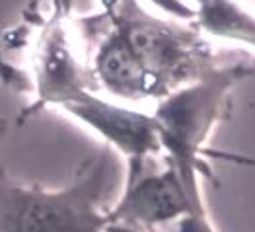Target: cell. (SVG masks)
Returning <instances> with one entry per match:
<instances>
[{
	"instance_id": "obj_12",
	"label": "cell",
	"mask_w": 255,
	"mask_h": 232,
	"mask_svg": "<svg viewBox=\"0 0 255 232\" xmlns=\"http://www.w3.org/2000/svg\"><path fill=\"white\" fill-rule=\"evenodd\" d=\"M4 131H6V129H4V123L0 121V137H2V133H4Z\"/></svg>"
},
{
	"instance_id": "obj_7",
	"label": "cell",
	"mask_w": 255,
	"mask_h": 232,
	"mask_svg": "<svg viewBox=\"0 0 255 232\" xmlns=\"http://www.w3.org/2000/svg\"><path fill=\"white\" fill-rule=\"evenodd\" d=\"M193 23L203 33L255 49V10L242 0H197Z\"/></svg>"
},
{
	"instance_id": "obj_4",
	"label": "cell",
	"mask_w": 255,
	"mask_h": 232,
	"mask_svg": "<svg viewBox=\"0 0 255 232\" xmlns=\"http://www.w3.org/2000/svg\"><path fill=\"white\" fill-rule=\"evenodd\" d=\"M21 41L27 47L21 78L23 88L33 94V102L21 111L20 121L47 107L66 113L100 86L92 66L80 61L70 37V0H49L45 12L27 20Z\"/></svg>"
},
{
	"instance_id": "obj_9",
	"label": "cell",
	"mask_w": 255,
	"mask_h": 232,
	"mask_svg": "<svg viewBox=\"0 0 255 232\" xmlns=\"http://www.w3.org/2000/svg\"><path fill=\"white\" fill-rule=\"evenodd\" d=\"M175 232H218L207 215H187L175 223Z\"/></svg>"
},
{
	"instance_id": "obj_3",
	"label": "cell",
	"mask_w": 255,
	"mask_h": 232,
	"mask_svg": "<svg viewBox=\"0 0 255 232\" xmlns=\"http://www.w3.org/2000/svg\"><path fill=\"white\" fill-rule=\"evenodd\" d=\"M113 174L109 148L80 166L61 190L27 186L0 176V232H104V193Z\"/></svg>"
},
{
	"instance_id": "obj_11",
	"label": "cell",
	"mask_w": 255,
	"mask_h": 232,
	"mask_svg": "<svg viewBox=\"0 0 255 232\" xmlns=\"http://www.w3.org/2000/svg\"><path fill=\"white\" fill-rule=\"evenodd\" d=\"M104 232H150L138 227H130V225H121V223H109Z\"/></svg>"
},
{
	"instance_id": "obj_1",
	"label": "cell",
	"mask_w": 255,
	"mask_h": 232,
	"mask_svg": "<svg viewBox=\"0 0 255 232\" xmlns=\"http://www.w3.org/2000/svg\"><path fill=\"white\" fill-rule=\"evenodd\" d=\"M98 16L140 68L154 102L222 63L193 21L160 18L142 0H104Z\"/></svg>"
},
{
	"instance_id": "obj_6",
	"label": "cell",
	"mask_w": 255,
	"mask_h": 232,
	"mask_svg": "<svg viewBox=\"0 0 255 232\" xmlns=\"http://www.w3.org/2000/svg\"><path fill=\"white\" fill-rule=\"evenodd\" d=\"M66 115L100 135L106 145L117 150L127 162L162 158V148L152 113L100 98L96 92L66 109Z\"/></svg>"
},
{
	"instance_id": "obj_10",
	"label": "cell",
	"mask_w": 255,
	"mask_h": 232,
	"mask_svg": "<svg viewBox=\"0 0 255 232\" xmlns=\"http://www.w3.org/2000/svg\"><path fill=\"white\" fill-rule=\"evenodd\" d=\"M207 160H226L238 166H248V168H255V158L254 156H244V154H236V152H224V150H214V148H207L205 152Z\"/></svg>"
},
{
	"instance_id": "obj_2",
	"label": "cell",
	"mask_w": 255,
	"mask_h": 232,
	"mask_svg": "<svg viewBox=\"0 0 255 232\" xmlns=\"http://www.w3.org/2000/svg\"><path fill=\"white\" fill-rule=\"evenodd\" d=\"M254 76L252 61H222L201 78L156 102L152 117L162 158L179 172L191 190L201 191L203 178H211L205 150L216 125L228 113L234 88Z\"/></svg>"
},
{
	"instance_id": "obj_8",
	"label": "cell",
	"mask_w": 255,
	"mask_h": 232,
	"mask_svg": "<svg viewBox=\"0 0 255 232\" xmlns=\"http://www.w3.org/2000/svg\"><path fill=\"white\" fill-rule=\"evenodd\" d=\"M104 2V0H100ZM144 4H150L158 8L160 12L171 16L173 20L179 21H193L195 20V6H191L187 0H142Z\"/></svg>"
},
{
	"instance_id": "obj_5",
	"label": "cell",
	"mask_w": 255,
	"mask_h": 232,
	"mask_svg": "<svg viewBox=\"0 0 255 232\" xmlns=\"http://www.w3.org/2000/svg\"><path fill=\"white\" fill-rule=\"evenodd\" d=\"M128 162L121 195L109 205V223L154 232L187 215H207L201 191L191 190L179 172L162 158Z\"/></svg>"
}]
</instances>
